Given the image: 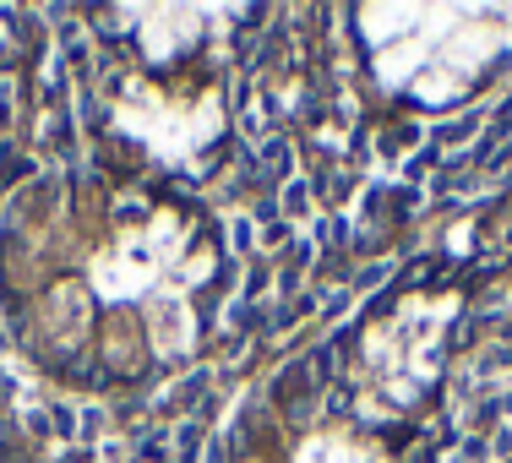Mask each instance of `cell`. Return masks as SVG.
I'll list each match as a JSON object with an SVG mask.
<instances>
[{"label":"cell","mask_w":512,"mask_h":463,"mask_svg":"<svg viewBox=\"0 0 512 463\" xmlns=\"http://www.w3.org/2000/svg\"><path fill=\"white\" fill-rule=\"evenodd\" d=\"M267 175H284V148H278V142L267 148Z\"/></svg>","instance_id":"obj_2"},{"label":"cell","mask_w":512,"mask_h":463,"mask_svg":"<svg viewBox=\"0 0 512 463\" xmlns=\"http://www.w3.org/2000/svg\"><path fill=\"white\" fill-rule=\"evenodd\" d=\"M333 349H316V355L306 360V376H311V382H327V376H333Z\"/></svg>","instance_id":"obj_1"},{"label":"cell","mask_w":512,"mask_h":463,"mask_svg":"<svg viewBox=\"0 0 512 463\" xmlns=\"http://www.w3.org/2000/svg\"><path fill=\"white\" fill-rule=\"evenodd\" d=\"M17 463H22V458H17Z\"/></svg>","instance_id":"obj_3"}]
</instances>
